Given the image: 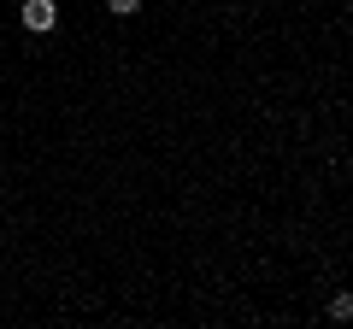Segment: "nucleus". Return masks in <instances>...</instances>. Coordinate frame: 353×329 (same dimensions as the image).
<instances>
[{
  "label": "nucleus",
  "mask_w": 353,
  "mask_h": 329,
  "mask_svg": "<svg viewBox=\"0 0 353 329\" xmlns=\"http://www.w3.org/2000/svg\"><path fill=\"white\" fill-rule=\"evenodd\" d=\"M106 12H118V18H136V12H141V0H106Z\"/></svg>",
  "instance_id": "3"
},
{
  "label": "nucleus",
  "mask_w": 353,
  "mask_h": 329,
  "mask_svg": "<svg viewBox=\"0 0 353 329\" xmlns=\"http://www.w3.org/2000/svg\"><path fill=\"white\" fill-rule=\"evenodd\" d=\"M53 24H59V0H24V30L48 36Z\"/></svg>",
  "instance_id": "1"
},
{
  "label": "nucleus",
  "mask_w": 353,
  "mask_h": 329,
  "mask_svg": "<svg viewBox=\"0 0 353 329\" xmlns=\"http://www.w3.org/2000/svg\"><path fill=\"white\" fill-rule=\"evenodd\" d=\"M330 317H336V323H353V294H336V300H330Z\"/></svg>",
  "instance_id": "2"
}]
</instances>
